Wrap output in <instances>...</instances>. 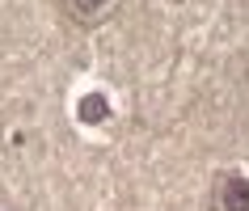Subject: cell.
I'll list each match as a JSON object with an SVG mask.
<instances>
[{
    "instance_id": "1",
    "label": "cell",
    "mask_w": 249,
    "mask_h": 211,
    "mask_svg": "<svg viewBox=\"0 0 249 211\" xmlns=\"http://www.w3.org/2000/svg\"><path fill=\"white\" fill-rule=\"evenodd\" d=\"M207 211H249V177L220 173L211 182V207Z\"/></svg>"
},
{
    "instance_id": "2",
    "label": "cell",
    "mask_w": 249,
    "mask_h": 211,
    "mask_svg": "<svg viewBox=\"0 0 249 211\" xmlns=\"http://www.w3.org/2000/svg\"><path fill=\"white\" fill-rule=\"evenodd\" d=\"M106 4H110V0H64V9L76 17V21H93V17L102 13Z\"/></svg>"
},
{
    "instance_id": "3",
    "label": "cell",
    "mask_w": 249,
    "mask_h": 211,
    "mask_svg": "<svg viewBox=\"0 0 249 211\" xmlns=\"http://www.w3.org/2000/svg\"><path fill=\"white\" fill-rule=\"evenodd\" d=\"M80 114H85V119H102V114H106L102 97H85V106H80Z\"/></svg>"
}]
</instances>
